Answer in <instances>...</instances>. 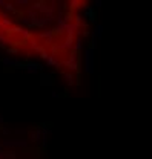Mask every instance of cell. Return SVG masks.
Segmentation results:
<instances>
[{"mask_svg": "<svg viewBox=\"0 0 152 159\" xmlns=\"http://www.w3.org/2000/svg\"><path fill=\"white\" fill-rule=\"evenodd\" d=\"M92 54H94L92 49L86 51V72H89V74L94 70V67H92Z\"/></svg>", "mask_w": 152, "mask_h": 159, "instance_id": "6da1fadb", "label": "cell"}, {"mask_svg": "<svg viewBox=\"0 0 152 159\" xmlns=\"http://www.w3.org/2000/svg\"><path fill=\"white\" fill-rule=\"evenodd\" d=\"M3 145H6V147H16V145H26V142L23 141V139H6L5 142H3Z\"/></svg>", "mask_w": 152, "mask_h": 159, "instance_id": "7a4b0ae2", "label": "cell"}, {"mask_svg": "<svg viewBox=\"0 0 152 159\" xmlns=\"http://www.w3.org/2000/svg\"><path fill=\"white\" fill-rule=\"evenodd\" d=\"M26 69H28L31 74H34V72H37L38 69H40V64H37V63H28V64H26Z\"/></svg>", "mask_w": 152, "mask_h": 159, "instance_id": "3957f363", "label": "cell"}, {"mask_svg": "<svg viewBox=\"0 0 152 159\" xmlns=\"http://www.w3.org/2000/svg\"><path fill=\"white\" fill-rule=\"evenodd\" d=\"M2 119H3V118H2V116H0V122H2Z\"/></svg>", "mask_w": 152, "mask_h": 159, "instance_id": "277c9868", "label": "cell"}]
</instances>
